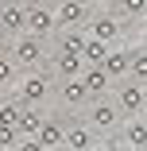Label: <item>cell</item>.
Instances as JSON below:
<instances>
[{
	"mask_svg": "<svg viewBox=\"0 0 147 151\" xmlns=\"http://www.w3.org/2000/svg\"><path fill=\"white\" fill-rule=\"evenodd\" d=\"M124 143L147 151V120H132V124H124Z\"/></svg>",
	"mask_w": 147,
	"mask_h": 151,
	"instance_id": "cell-17",
	"label": "cell"
},
{
	"mask_svg": "<svg viewBox=\"0 0 147 151\" xmlns=\"http://www.w3.org/2000/svg\"><path fill=\"white\" fill-rule=\"evenodd\" d=\"M0 27H4L8 35H23V31H27V4H23V0L4 4V12H0Z\"/></svg>",
	"mask_w": 147,
	"mask_h": 151,
	"instance_id": "cell-6",
	"label": "cell"
},
{
	"mask_svg": "<svg viewBox=\"0 0 147 151\" xmlns=\"http://www.w3.org/2000/svg\"><path fill=\"white\" fill-rule=\"evenodd\" d=\"M16 143H19V128H4V124H0V151L16 147Z\"/></svg>",
	"mask_w": 147,
	"mask_h": 151,
	"instance_id": "cell-23",
	"label": "cell"
},
{
	"mask_svg": "<svg viewBox=\"0 0 147 151\" xmlns=\"http://www.w3.org/2000/svg\"><path fill=\"white\" fill-rule=\"evenodd\" d=\"M101 151H124V143H116V139H112V143H105Z\"/></svg>",
	"mask_w": 147,
	"mask_h": 151,
	"instance_id": "cell-27",
	"label": "cell"
},
{
	"mask_svg": "<svg viewBox=\"0 0 147 151\" xmlns=\"http://www.w3.org/2000/svg\"><path fill=\"white\" fill-rule=\"evenodd\" d=\"M54 70H58V78H81L85 62H81V54H70V50H58V54H54Z\"/></svg>",
	"mask_w": 147,
	"mask_h": 151,
	"instance_id": "cell-14",
	"label": "cell"
},
{
	"mask_svg": "<svg viewBox=\"0 0 147 151\" xmlns=\"http://www.w3.org/2000/svg\"><path fill=\"white\" fill-rule=\"evenodd\" d=\"M81 47H85V35H81V31H62V47H58V50L81 54Z\"/></svg>",
	"mask_w": 147,
	"mask_h": 151,
	"instance_id": "cell-19",
	"label": "cell"
},
{
	"mask_svg": "<svg viewBox=\"0 0 147 151\" xmlns=\"http://www.w3.org/2000/svg\"><path fill=\"white\" fill-rule=\"evenodd\" d=\"M0 124H4V128H16V124H19V105H16V101L0 105Z\"/></svg>",
	"mask_w": 147,
	"mask_h": 151,
	"instance_id": "cell-20",
	"label": "cell"
},
{
	"mask_svg": "<svg viewBox=\"0 0 147 151\" xmlns=\"http://www.w3.org/2000/svg\"><path fill=\"white\" fill-rule=\"evenodd\" d=\"M81 85L89 89V97H101L105 89L112 85V78L105 74V66H85V70H81Z\"/></svg>",
	"mask_w": 147,
	"mask_h": 151,
	"instance_id": "cell-12",
	"label": "cell"
},
{
	"mask_svg": "<svg viewBox=\"0 0 147 151\" xmlns=\"http://www.w3.org/2000/svg\"><path fill=\"white\" fill-rule=\"evenodd\" d=\"M4 151H16V147H4Z\"/></svg>",
	"mask_w": 147,
	"mask_h": 151,
	"instance_id": "cell-31",
	"label": "cell"
},
{
	"mask_svg": "<svg viewBox=\"0 0 147 151\" xmlns=\"http://www.w3.org/2000/svg\"><path fill=\"white\" fill-rule=\"evenodd\" d=\"M23 4H50V0H23Z\"/></svg>",
	"mask_w": 147,
	"mask_h": 151,
	"instance_id": "cell-28",
	"label": "cell"
},
{
	"mask_svg": "<svg viewBox=\"0 0 147 151\" xmlns=\"http://www.w3.org/2000/svg\"><path fill=\"white\" fill-rule=\"evenodd\" d=\"M47 151H58L62 147V139H66V128L58 124V120H43V128H39V136H35Z\"/></svg>",
	"mask_w": 147,
	"mask_h": 151,
	"instance_id": "cell-15",
	"label": "cell"
},
{
	"mask_svg": "<svg viewBox=\"0 0 147 151\" xmlns=\"http://www.w3.org/2000/svg\"><path fill=\"white\" fill-rule=\"evenodd\" d=\"M89 124H93L97 132L116 128V124H120V109L108 105V101H93V109H89Z\"/></svg>",
	"mask_w": 147,
	"mask_h": 151,
	"instance_id": "cell-8",
	"label": "cell"
},
{
	"mask_svg": "<svg viewBox=\"0 0 147 151\" xmlns=\"http://www.w3.org/2000/svg\"><path fill=\"white\" fill-rule=\"evenodd\" d=\"M128 62H132V50H116V47H108V54H105V74L108 78H128Z\"/></svg>",
	"mask_w": 147,
	"mask_h": 151,
	"instance_id": "cell-13",
	"label": "cell"
},
{
	"mask_svg": "<svg viewBox=\"0 0 147 151\" xmlns=\"http://www.w3.org/2000/svg\"><path fill=\"white\" fill-rule=\"evenodd\" d=\"M120 16H147V0H116Z\"/></svg>",
	"mask_w": 147,
	"mask_h": 151,
	"instance_id": "cell-21",
	"label": "cell"
},
{
	"mask_svg": "<svg viewBox=\"0 0 147 151\" xmlns=\"http://www.w3.org/2000/svg\"><path fill=\"white\" fill-rule=\"evenodd\" d=\"M54 19H58V31H74L77 23H85V19H89V8H85L81 0H58Z\"/></svg>",
	"mask_w": 147,
	"mask_h": 151,
	"instance_id": "cell-3",
	"label": "cell"
},
{
	"mask_svg": "<svg viewBox=\"0 0 147 151\" xmlns=\"http://www.w3.org/2000/svg\"><path fill=\"white\" fill-rule=\"evenodd\" d=\"M93 128L89 124H70L66 128V139H62V147L66 151H93Z\"/></svg>",
	"mask_w": 147,
	"mask_h": 151,
	"instance_id": "cell-10",
	"label": "cell"
},
{
	"mask_svg": "<svg viewBox=\"0 0 147 151\" xmlns=\"http://www.w3.org/2000/svg\"><path fill=\"white\" fill-rule=\"evenodd\" d=\"M0 4H12V0H0Z\"/></svg>",
	"mask_w": 147,
	"mask_h": 151,
	"instance_id": "cell-30",
	"label": "cell"
},
{
	"mask_svg": "<svg viewBox=\"0 0 147 151\" xmlns=\"http://www.w3.org/2000/svg\"><path fill=\"white\" fill-rule=\"evenodd\" d=\"M58 97H62V105L70 109H81V105H89V89L81 85V78H62V89H58Z\"/></svg>",
	"mask_w": 147,
	"mask_h": 151,
	"instance_id": "cell-9",
	"label": "cell"
},
{
	"mask_svg": "<svg viewBox=\"0 0 147 151\" xmlns=\"http://www.w3.org/2000/svg\"><path fill=\"white\" fill-rule=\"evenodd\" d=\"M81 4H85V8H105L108 0H81Z\"/></svg>",
	"mask_w": 147,
	"mask_h": 151,
	"instance_id": "cell-26",
	"label": "cell"
},
{
	"mask_svg": "<svg viewBox=\"0 0 147 151\" xmlns=\"http://www.w3.org/2000/svg\"><path fill=\"white\" fill-rule=\"evenodd\" d=\"M47 97H50V81H47V74H27L23 85H19V101H23V105H43Z\"/></svg>",
	"mask_w": 147,
	"mask_h": 151,
	"instance_id": "cell-5",
	"label": "cell"
},
{
	"mask_svg": "<svg viewBox=\"0 0 147 151\" xmlns=\"http://www.w3.org/2000/svg\"><path fill=\"white\" fill-rule=\"evenodd\" d=\"M143 105H147V85L124 81L120 93H116V109H120V112H143Z\"/></svg>",
	"mask_w": 147,
	"mask_h": 151,
	"instance_id": "cell-4",
	"label": "cell"
},
{
	"mask_svg": "<svg viewBox=\"0 0 147 151\" xmlns=\"http://www.w3.org/2000/svg\"><path fill=\"white\" fill-rule=\"evenodd\" d=\"M27 31L31 35H50L58 31V19H54V8L50 4H27Z\"/></svg>",
	"mask_w": 147,
	"mask_h": 151,
	"instance_id": "cell-2",
	"label": "cell"
},
{
	"mask_svg": "<svg viewBox=\"0 0 147 151\" xmlns=\"http://www.w3.org/2000/svg\"><path fill=\"white\" fill-rule=\"evenodd\" d=\"M0 12H4V4H0Z\"/></svg>",
	"mask_w": 147,
	"mask_h": 151,
	"instance_id": "cell-32",
	"label": "cell"
},
{
	"mask_svg": "<svg viewBox=\"0 0 147 151\" xmlns=\"http://www.w3.org/2000/svg\"><path fill=\"white\" fill-rule=\"evenodd\" d=\"M8 54H12V62H16V66H27V70H31V66H39V62H43V39H39V35H31V31H23V35L12 43V50H8Z\"/></svg>",
	"mask_w": 147,
	"mask_h": 151,
	"instance_id": "cell-1",
	"label": "cell"
},
{
	"mask_svg": "<svg viewBox=\"0 0 147 151\" xmlns=\"http://www.w3.org/2000/svg\"><path fill=\"white\" fill-rule=\"evenodd\" d=\"M16 78V62H12V54H0V85L12 81Z\"/></svg>",
	"mask_w": 147,
	"mask_h": 151,
	"instance_id": "cell-22",
	"label": "cell"
},
{
	"mask_svg": "<svg viewBox=\"0 0 147 151\" xmlns=\"http://www.w3.org/2000/svg\"><path fill=\"white\" fill-rule=\"evenodd\" d=\"M16 151H47L35 136H19V143H16Z\"/></svg>",
	"mask_w": 147,
	"mask_h": 151,
	"instance_id": "cell-24",
	"label": "cell"
},
{
	"mask_svg": "<svg viewBox=\"0 0 147 151\" xmlns=\"http://www.w3.org/2000/svg\"><path fill=\"white\" fill-rule=\"evenodd\" d=\"M4 50H12V35L4 31V27H0V54H4Z\"/></svg>",
	"mask_w": 147,
	"mask_h": 151,
	"instance_id": "cell-25",
	"label": "cell"
},
{
	"mask_svg": "<svg viewBox=\"0 0 147 151\" xmlns=\"http://www.w3.org/2000/svg\"><path fill=\"white\" fill-rule=\"evenodd\" d=\"M124 151H143V147H124Z\"/></svg>",
	"mask_w": 147,
	"mask_h": 151,
	"instance_id": "cell-29",
	"label": "cell"
},
{
	"mask_svg": "<svg viewBox=\"0 0 147 151\" xmlns=\"http://www.w3.org/2000/svg\"><path fill=\"white\" fill-rule=\"evenodd\" d=\"M43 120H47V116H43V109H39V105H23V101H19V124H16V128H19V136H39Z\"/></svg>",
	"mask_w": 147,
	"mask_h": 151,
	"instance_id": "cell-11",
	"label": "cell"
},
{
	"mask_svg": "<svg viewBox=\"0 0 147 151\" xmlns=\"http://www.w3.org/2000/svg\"><path fill=\"white\" fill-rule=\"evenodd\" d=\"M128 81L147 85V50H132V62H128Z\"/></svg>",
	"mask_w": 147,
	"mask_h": 151,
	"instance_id": "cell-18",
	"label": "cell"
},
{
	"mask_svg": "<svg viewBox=\"0 0 147 151\" xmlns=\"http://www.w3.org/2000/svg\"><path fill=\"white\" fill-rule=\"evenodd\" d=\"M89 39L116 43L120 39V16H89Z\"/></svg>",
	"mask_w": 147,
	"mask_h": 151,
	"instance_id": "cell-7",
	"label": "cell"
},
{
	"mask_svg": "<svg viewBox=\"0 0 147 151\" xmlns=\"http://www.w3.org/2000/svg\"><path fill=\"white\" fill-rule=\"evenodd\" d=\"M105 54H108V43L85 35V47H81V62H85V66H101V62H105Z\"/></svg>",
	"mask_w": 147,
	"mask_h": 151,
	"instance_id": "cell-16",
	"label": "cell"
}]
</instances>
